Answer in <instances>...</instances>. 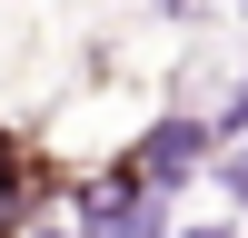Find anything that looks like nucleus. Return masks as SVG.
<instances>
[{"label": "nucleus", "mask_w": 248, "mask_h": 238, "mask_svg": "<svg viewBox=\"0 0 248 238\" xmlns=\"http://www.w3.org/2000/svg\"><path fill=\"white\" fill-rule=\"evenodd\" d=\"M199 149H209V129H199V119H159V129L139 139V159H129V169H139V178H179Z\"/></svg>", "instance_id": "nucleus-1"}, {"label": "nucleus", "mask_w": 248, "mask_h": 238, "mask_svg": "<svg viewBox=\"0 0 248 238\" xmlns=\"http://www.w3.org/2000/svg\"><path fill=\"white\" fill-rule=\"evenodd\" d=\"M229 189H238V198H248V159H238V169H229Z\"/></svg>", "instance_id": "nucleus-2"}]
</instances>
